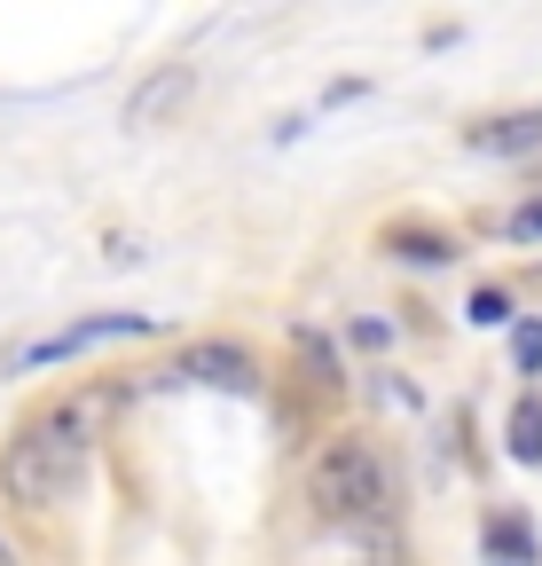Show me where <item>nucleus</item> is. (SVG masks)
I'll use <instances>...</instances> for the list:
<instances>
[{"label": "nucleus", "instance_id": "obj_1", "mask_svg": "<svg viewBox=\"0 0 542 566\" xmlns=\"http://www.w3.org/2000/svg\"><path fill=\"white\" fill-rule=\"evenodd\" d=\"M79 472H87V409H55V417L24 424L9 441V457H0V495H9L17 512H47L79 488Z\"/></svg>", "mask_w": 542, "mask_h": 566}, {"label": "nucleus", "instance_id": "obj_2", "mask_svg": "<svg viewBox=\"0 0 542 566\" xmlns=\"http://www.w3.org/2000/svg\"><path fill=\"white\" fill-rule=\"evenodd\" d=\"M307 504L322 520H354V512H378L385 504V464L370 441H330L315 464H307Z\"/></svg>", "mask_w": 542, "mask_h": 566}, {"label": "nucleus", "instance_id": "obj_3", "mask_svg": "<svg viewBox=\"0 0 542 566\" xmlns=\"http://www.w3.org/2000/svg\"><path fill=\"white\" fill-rule=\"evenodd\" d=\"M166 378L173 386H213V394H252L259 386V363H252V346H236V338H196V346L173 354Z\"/></svg>", "mask_w": 542, "mask_h": 566}, {"label": "nucleus", "instance_id": "obj_4", "mask_svg": "<svg viewBox=\"0 0 542 566\" xmlns=\"http://www.w3.org/2000/svg\"><path fill=\"white\" fill-rule=\"evenodd\" d=\"M142 331H150V315H87V323H72V331L32 338L17 363H24V370H47V363H72V354H95V346H110V338H142Z\"/></svg>", "mask_w": 542, "mask_h": 566}, {"label": "nucleus", "instance_id": "obj_5", "mask_svg": "<svg viewBox=\"0 0 542 566\" xmlns=\"http://www.w3.org/2000/svg\"><path fill=\"white\" fill-rule=\"evenodd\" d=\"M189 95H196V71H189V63H158L150 80L126 95V126H134V134H158V126H166Z\"/></svg>", "mask_w": 542, "mask_h": 566}, {"label": "nucleus", "instance_id": "obj_6", "mask_svg": "<svg viewBox=\"0 0 542 566\" xmlns=\"http://www.w3.org/2000/svg\"><path fill=\"white\" fill-rule=\"evenodd\" d=\"M480 158H534L542 150V103L534 111H503V118H488V126H471L464 134Z\"/></svg>", "mask_w": 542, "mask_h": 566}, {"label": "nucleus", "instance_id": "obj_7", "mask_svg": "<svg viewBox=\"0 0 542 566\" xmlns=\"http://www.w3.org/2000/svg\"><path fill=\"white\" fill-rule=\"evenodd\" d=\"M488 566H542V543L519 512H496L488 520Z\"/></svg>", "mask_w": 542, "mask_h": 566}, {"label": "nucleus", "instance_id": "obj_8", "mask_svg": "<svg viewBox=\"0 0 542 566\" xmlns=\"http://www.w3.org/2000/svg\"><path fill=\"white\" fill-rule=\"evenodd\" d=\"M503 441H511V457H519V464H542V401H534V394H519V401H511Z\"/></svg>", "mask_w": 542, "mask_h": 566}, {"label": "nucleus", "instance_id": "obj_9", "mask_svg": "<svg viewBox=\"0 0 542 566\" xmlns=\"http://www.w3.org/2000/svg\"><path fill=\"white\" fill-rule=\"evenodd\" d=\"M385 244H393L401 260H410V268H440V260H456V244H448L440 229H393Z\"/></svg>", "mask_w": 542, "mask_h": 566}, {"label": "nucleus", "instance_id": "obj_10", "mask_svg": "<svg viewBox=\"0 0 542 566\" xmlns=\"http://www.w3.org/2000/svg\"><path fill=\"white\" fill-rule=\"evenodd\" d=\"M480 331H496V323H511V292H496V283H480V292H471V307H464Z\"/></svg>", "mask_w": 542, "mask_h": 566}, {"label": "nucleus", "instance_id": "obj_11", "mask_svg": "<svg viewBox=\"0 0 542 566\" xmlns=\"http://www.w3.org/2000/svg\"><path fill=\"white\" fill-rule=\"evenodd\" d=\"M511 363H519L527 378L542 370V323H519V331H511Z\"/></svg>", "mask_w": 542, "mask_h": 566}, {"label": "nucleus", "instance_id": "obj_12", "mask_svg": "<svg viewBox=\"0 0 542 566\" xmlns=\"http://www.w3.org/2000/svg\"><path fill=\"white\" fill-rule=\"evenodd\" d=\"M511 237H519V244H534V237H542V197H534V205H519V212H511Z\"/></svg>", "mask_w": 542, "mask_h": 566}, {"label": "nucleus", "instance_id": "obj_13", "mask_svg": "<svg viewBox=\"0 0 542 566\" xmlns=\"http://www.w3.org/2000/svg\"><path fill=\"white\" fill-rule=\"evenodd\" d=\"M0 566H17V551H9V543H0Z\"/></svg>", "mask_w": 542, "mask_h": 566}]
</instances>
